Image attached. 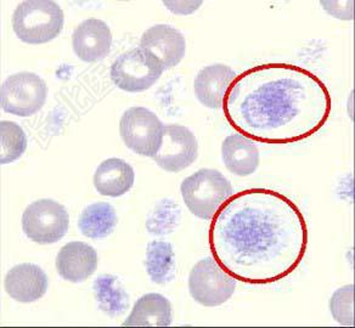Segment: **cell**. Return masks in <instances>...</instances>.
Wrapping results in <instances>:
<instances>
[{
	"label": "cell",
	"mask_w": 355,
	"mask_h": 328,
	"mask_svg": "<svg viewBox=\"0 0 355 328\" xmlns=\"http://www.w3.org/2000/svg\"><path fill=\"white\" fill-rule=\"evenodd\" d=\"M308 242V225L300 207L264 187L232 195L209 226L213 259L243 284L285 279L304 259Z\"/></svg>",
	"instance_id": "obj_1"
},
{
	"label": "cell",
	"mask_w": 355,
	"mask_h": 328,
	"mask_svg": "<svg viewBox=\"0 0 355 328\" xmlns=\"http://www.w3.org/2000/svg\"><path fill=\"white\" fill-rule=\"evenodd\" d=\"M223 110L232 129L252 141L288 145L325 126L332 98L326 84L311 71L270 62L237 76Z\"/></svg>",
	"instance_id": "obj_2"
},
{
	"label": "cell",
	"mask_w": 355,
	"mask_h": 328,
	"mask_svg": "<svg viewBox=\"0 0 355 328\" xmlns=\"http://www.w3.org/2000/svg\"><path fill=\"white\" fill-rule=\"evenodd\" d=\"M64 24V10L53 0L22 1L12 14V30L27 44L49 43L59 37Z\"/></svg>",
	"instance_id": "obj_3"
},
{
	"label": "cell",
	"mask_w": 355,
	"mask_h": 328,
	"mask_svg": "<svg viewBox=\"0 0 355 328\" xmlns=\"http://www.w3.org/2000/svg\"><path fill=\"white\" fill-rule=\"evenodd\" d=\"M180 192L185 206L193 216L211 221L223 203L232 196V187L222 173L203 168L184 179Z\"/></svg>",
	"instance_id": "obj_4"
},
{
	"label": "cell",
	"mask_w": 355,
	"mask_h": 328,
	"mask_svg": "<svg viewBox=\"0 0 355 328\" xmlns=\"http://www.w3.org/2000/svg\"><path fill=\"white\" fill-rule=\"evenodd\" d=\"M163 72L161 61L148 50L138 46L116 59L110 77L117 88L128 93H141L151 88Z\"/></svg>",
	"instance_id": "obj_5"
},
{
	"label": "cell",
	"mask_w": 355,
	"mask_h": 328,
	"mask_svg": "<svg viewBox=\"0 0 355 328\" xmlns=\"http://www.w3.org/2000/svg\"><path fill=\"white\" fill-rule=\"evenodd\" d=\"M48 98L44 79L32 72L12 74L0 87V106L17 117H31L43 108Z\"/></svg>",
	"instance_id": "obj_6"
},
{
	"label": "cell",
	"mask_w": 355,
	"mask_h": 328,
	"mask_svg": "<svg viewBox=\"0 0 355 328\" xmlns=\"http://www.w3.org/2000/svg\"><path fill=\"white\" fill-rule=\"evenodd\" d=\"M69 226V216L59 202L43 198L31 203L22 216V230L38 245H53L62 240Z\"/></svg>",
	"instance_id": "obj_7"
},
{
	"label": "cell",
	"mask_w": 355,
	"mask_h": 328,
	"mask_svg": "<svg viewBox=\"0 0 355 328\" xmlns=\"http://www.w3.org/2000/svg\"><path fill=\"white\" fill-rule=\"evenodd\" d=\"M164 124L148 108L134 106L119 121V134L124 145L134 153L153 158L162 144Z\"/></svg>",
	"instance_id": "obj_8"
},
{
	"label": "cell",
	"mask_w": 355,
	"mask_h": 328,
	"mask_svg": "<svg viewBox=\"0 0 355 328\" xmlns=\"http://www.w3.org/2000/svg\"><path fill=\"white\" fill-rule=\"evenodd\" d=\"M236 282L216 260L205 258L193 265L189 276V292L198 304L214 308L232 298Z\"/></svg>",
	"instance_id": "obj_9"
},
{
	"label": "cell",
	"mask_w": 355,
	"mask_h": 328,
	"mask_svg": "<svg viewBox=\"0 0 355 328\" xmlns=\"http://www.w3.org/2000/svg\"><path fill=\"white\" fill-rule=\"evenodd\" d=\"M198 142L188 128L179 124L164 126L162 144L153 157L158 167L168 173H179L198 159Z\"/></svg>",
	"instance_id": "obj_10"
},
{
	"label": "cell",
	"mask_w": 355,
	"mask_h": 328,
	"mask_svg": "<svg viewBox=\"0 0 355 328\" xmlns=\"http://www.w3.org/2000/svg\"><path fill=\"white\" fill-rule=\"evenodd\" d=\"M112 46V33L109 26L99 19L80 22L72 35L74 54L84 62H96L109 55Z\"/></svg>",
	"instance_id": "obj_11"
},
{
	"label": "cell",
	"mask_w": 355,
	"mask_h": 328,
	"mask_svg": "<svg viewBox=\"0 0 355 328\" xmlns=\"http://www.w3.org/2000/svg\"><path fill=\"white\" fill-rule=\"evenodd\" d=\"M140 46L157 58L163 69H174L182 62L187 51L184 35L172 26L156 25L144 32Z\"/></svg>",
	"instance_id": "obj_12"
},
{
	"label": "cell",
	"mask_w": 355,
	"mask_h": 328,
	"mask_svg": "<svg viewBox=\"0 0 355 328\" xmlns=\"http://www.w3.org/2000/svg\"><path fill=\"white\" fill-rule=\"evenodd\" d=\"M4 287L11 298L20 303H33L44 297L49 279L44 270L32 263L15 265L8 271Z\"/></svg>",
	"instance_id": "obj_13"
},
{
	"label": "cell",
	"mask_w": 355,
	"mask_h": 328,
	"mask_svg": "<svg viewBox=\"0 0 355 328\" xmlns=\"http://www.w3.org/2000/svg\"><path fill=\"white\" fill-rule=\"evenodd\" d=\"M236 77V72L227 64L206 66L193 80L195 96L205 107L211 110L222 108L224 98Z\"/></svg>",
	"instance_id": "obj_14"
},
{
	"label": "cell",
	"mask_w": 355,
	"mask_h": 328,
	"mask_svg": "<svg viewBox=\"0 0 355 328\" xmlns=\"http://www.w3.org/2000/svg\"><path fill=\"white\" fill-rule=\"evenodd\" d=\"M58 274L69 282L88 279L98 268V253L90 245L73 241L64 245L56 255Z\"/></svg>",
	"instance_id": "obj_15"
},
{
	"label": "cell",
	"mask_w": 355,
	"mask_h": 328,
	"mask_svg": "<svg viewBox=\"0 0 355 328\" xmlns=\"http://www.w3.org/2000/svg\"><path fill=\"white\" fill-rule=\"evenodd\" d=\"M135 180L134 169L121 158H109L101 162L95 171L96 191L106 197H121L132 190Z\"/></svg>",
	"instance_id": "obj_16"
},
{
	"label": "cell",
	"mask_w": 355,
	"mask_h": 328,
	"mask_svg": "<svg viewBox=\"0 0 355 328\" xmlns=\"http://www.w3.org/2000/svg\"><path fill=\"white\" fill-rule=\"evenodd\" d=\"M222 158L227 171L237 177H248L259 167V150L251 139L241 134L225 137Z\"/></svg>",
	"instance_id": "obj_17"
},
{
	"label": "cell",
	"mask_w": 355,
	"mask_h": 328,
	"mask_svg": "<svg viewBox=\"0 0 355 328\" xmlns=\"http://www.w3.org/2000/svg\"><path fill=\"white\" fill-rule=\"evenodd\" d=\"M171 302L162 294L148 293L137 300L123 322L127 327H168L172 323Z\"/></svg>",
	"instance_id": "obj_18"
},
{
	"label": "cell",
	"mask_w": 355,
	"mask_h": 328,
	"mask_svg": "<svg viewBox=\"0 0 355 328\" xmlns=\"http://www.w3.org/2000/svg\"><path fill=\"white\" fill-rule=\"evenodd\" d=\"M119 223L117 212L107 202H96L84 208L78 218V229L85 237L103 240L114 232Z\"/></svg>",
	"instance_id": "obj_19"
},
{
	"label": "cell",
	"mask_w": 355,
	"mask_h": 328,
	"mask_svg": "<svg viewBox=\"0 0 355 328\" xmlns=\"http://www.w3.org/2000/svg\"><path fill=\"white\" fill-rule=\"evenodd\" d=\"M98 307L110 318H119L127 313L130 298L121 279L114 275H100L93 284Z\"/></svg>",
	"instance_id": "obj_20"
},
{
	"label": "cell",
	"mask_w": 355,
	"mask_h": 328,
	"mask_svg": "<svg viewBox=\"0 0 355 328\" xmlns=\"http://www.w3.org/2000/svg\"><path fill=\"white\" fill-rule=\"evenodd\" d=\"M145 268L153 284H166L175 276V253L166 241H151L146 248Z\"/></svg>",
	"instance_id": "obj_21"
},
{
	"label": "cell",
	"mask_w": 355,
	"mask_h": 328,
	"mask_svg": "<svg viewBox=\"0 0 355 328\" xmlns=\"http://www.w3.org/2000/svg\"><path fill=\"white\" fill-rule=\"evenodd\" d=\"M182 221V209L175 202L164 198L157 202L153 212L148 214L146 229L150 234L164 236L172 234Z\"/></svg>",
	"instance_id": "obj_22"
},
{
	"label": "cell",
	"mask_w": 355,
	"mask_h": 328,
	"mask_svg": "<svg viewBox=\"0 0 355 328\" xmlns=\"http://www.w3.org/2000/svg\"><path fill=\"white\" fill-rule=\"evenodd\" d=\"M27 137L24 129L15 122H0V164L15 162L25 153Z\"/></svg>",
	"instance_id": "obj_23"
},
{
	"label": "cell",
	"mask_w": 355,
	"mask_h": 328,
	"mask_svg": "<svg viewBox=\"0 0 355 328\" xmlns=\"http://www.w3.org/2000/svg\"><path fill=\"white\" fill-rule=\"evenodd\" d=\"M330 311L342 326H354V284H345L332 294Z\"/></svg>",
	"instance_id": "obj_24"
},
{
	"label": "cell",
	"mask_w": 355,
	"mask_h": 328,
	"mask_svg": "<svg viewBox=\"0 0 355 328\" xmlns=\"http://www.w3.org/2000/svg\"><path fill=\"white\" fill-rule=\"evenodd\" d=\"M320 6L329 15L338 20H354V1H320Z\"/></svg>",
	"instance_id": "obj_25"
},
{
	"label": "cell",
	"mask_w": 355,
	"mask_h": 328,
	"mask_svg": "<svg viewBox=\"0 0 355 328\" xmlns=\"http://www.w3.org/2000/svg\"><path fill=\"white\" fill-rule=\"evenodd\" d=\"M203 3L201 0H184V1H163V6L175 15H191L200 9Z\"/></svg>",
	"instance_id": "obj_26"
}]
</instances>
